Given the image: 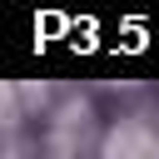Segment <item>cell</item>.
I'll return each mask as SVG.
<instances>
[{
    "mask_svg": "<svg viewBox=\"0 0 159 159\" xmlns=\"http://www.w3.org/2000/svg\"><path fill=\"white\" fill-rule=\"evenodd\" d=\"M89 129H94V104L84 94L60 99V109L45 124V159H80V149L89 144Z\"/></svg>",
    "mask_w": 159,
    "mask_h": 159,
    "instance_id": "6da1fadb",
    "label": "cell"
},
{
    "mask_svg": "<svg viewBox=\"0 0 159 159\" xmlns=\"http://www.w3.org/2000/svg\"><path fill=\"white\" fill-rule=\"evenodd\" d=\"M104 159H159V129H149L144 119H119L104 134Z\"/></svg>",
    "mask_w": 159,
    "mask_h": 159,
    "instance_id": "7a4b0ae2",
    "label": "cell"
},
{
    "mask_svg": "<svg viewBox=\"0 0 159 159\" xmlns=\"http://www.w3.org/2000/svg\"><path fill=\"white\" fill-rule=\"evenodd\" d=\"M15 99H20L25 109H45V99H50V89H45V84H40V89H35V84H15Z\"/></svg>",
    "mask_w": 159,
    "mask_h": 159,
    "instance_id": "3957f363",
    "label": "cell"
}]
</instances>
